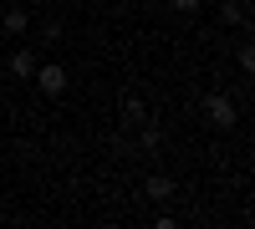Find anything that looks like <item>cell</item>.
I'll list each match as a JSON object with an SVG mask.
<instances>
[{"instance_id":"1","label":"cell","mask_w":255,"mask_h":229,"mask_svg":"<svg viewBox=\"0 0 255 229\" xmlns=\"http://www.w3.org/2000/svg\"><path fill=\"white\" fill-rule=\"evenodd\" d=\"M204 117L215 122V128H235V117H240V107H235V102H230L225 92H209V97H204Z\"/></svg>"},{"instance_id":"2","label":"cell","mask_w":255,"mask_h":229,"mask_svg":"<svg viewBox=\"0 0 255 229\" xmlns=\"http://www.w3.org/2000/svg\"><path fill=\"white\" fill-rule=\"evenodd\" d=\"M36 87L46 92V97H61V92H67V67H56V61L41 67V61H36Z\"/></svg>"},{"instance_id":"3","label":"cell","mask_w":255,"mask_h":229,"mask_svg":"<svg viewBox=\"0 0 255 229\" xmlns=\"http://www.w3.org/2000/svg\"><path fill=\"white\" fill-rule=\"evenodd\" d=\"M5 67H10V76H20V81H31V76H36V51H31V46H15Z\"/></svg>"},{"instance_id":"4","label":"cell","mask_w":255,"mask_h":229,"mask_svg":"<svg viewBox=\"0 0 255 229\" xmlns=\"http://www.w3.org/2000/svg\"><path fill=\"white\" fill-rule=\"evenodd\" d=\"M143 194L153 199V204H168V199H174V178H163V173H148V178H143Z\"/></svg>"},{"instance_id":"5","label":"cell","mask_w":255,"mask_h":229,"mask_svg":"<svg viewBox=\"0 0 255 229\" xmlns=\"http://www.w3.org/2000/svg\"><path fill=\"white\" fill-rule=\"evenodd\" d=\"M0 31H5V36H15V41H20V36L31 31V15L20 10V5H10V10H5V20H0Z\"/></svg>"},{"instance_id":"6","label":"cell","mask_w":255,"mask_h":229,"mask_svg":"<svg viewBox=\"0 0 255 229\" xmlns=\"http://www.w3.org/2000/svg\"><path fill=\"white\" fill-rule=\"evenodd\" d=\"M143 122H148V107H143L138 97H123V128H133V133H138Z\"/></svg>"},{"instance_id":"7","label":"cell","mask_w":255,"mask_h":229,"mask_svg":"<svg viewBox=\"0 0 255 229\" xmlns=\"http://www.w3.org/2000/svg\"><path fill=\"white\" fill-rule=\"evenodd\" d=\"M220 20H225V26H245V10L235 5V0H225V5H220Z\"/></svg>"},{"instance_id":"8","label":"cell","mask_w":255,"mask_h":229,"mask_svg":"<svg viewBox=\"0 0 255 229\" xmlns=\"http://www.w3.org/2000/svg\"><path fill=\"white\" fill-rule=\"evenodd\" d=\"M168 5H174L179 15H199V5H204V0H168Z\"/></svg>"}]
</instances>
